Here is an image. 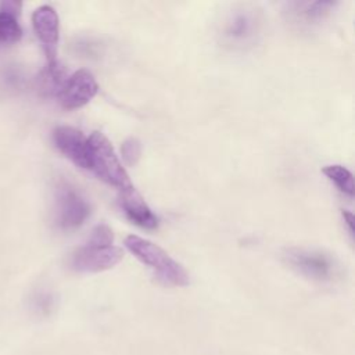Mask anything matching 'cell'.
Wrapping results in <instances>:
<instances>
[{
	"label": "cell",
	"instance_id": "obj_1",
	"mask_svg": "<svg viewBox=\"0 0 355 355\" xmlns=\"http://www.w3.org/2000/svg\"><path fill=\"white\" fill-rule=\"evenodd\" d=\"M126 248L146 266H148L155 279L164 286L184 287L190 283V276L182 263L175 261L158 244L136 236L129 234L125 239Z\"/></svg>",
	"mask_w": 355,
	"mask_h": 355
},
{
	"label": "cell",
	"instance_id": "obj_2",
	"mask_svg": "<svg viewBox=\"0 0 355 355\" xmlns=\"http://www.w3.org/2000/svg\"><path fill=\"white\" fill-rule=\"evenodd\" d=\"M87 169L119 191L133 187L111 141L101 132H93L87 137Z\"/></svg>",
	"mask_w": 355,
	"mask_h": 355
},
{
	"label": "cell",
	"instance_id": "obj_3",
	"mask_svg": "<svg viewBox=\"0 0 355 355\" xmlns=\"http://www.w3.org/2000/svg\"><path fill=\"white\" fill-rule=\"evenodd\" d=\"M90 215L87 198L68 180H58L53 197V223L61 230H72L83 225Z\"/></svg>",
	"mask_w": 355,
	"mask_h": 355
},
{
	"label": "cell",
	"instance_id": "obj_4",
	"mask_svg": "<svg viewBox=\"0 0 355 355\" xmlns=\"http://www.w3.org/2000/svg\"><path fill=\"white\" fill-rule=\"evenodd\" d=\"M261 12L254 7L241 6L233 8L223 19L220 28L222 42L230 47L252 44L261 33Z\"/></svg>",
	"mask_w": 355,
	"mask_h": 355
},
{
	"label": "cell",
	"instance_id": "obj_5",
	"mask_svg": "<svg viewBox=\"0 0 355 355\" xmlns=\"http://www.w3.org/2000/svg\"><path fill=\"white\" fill-rule=\"evenodd\" d=\"M283 257L290 268L312 280L326 282L334 276L336 265L333 258L319 250L291 247L284 251Z\"/></svg>",
	"mask_w": 355,
	"mask_h": 355
},
{
	"label": "cell",
	"instance_id": "obj_6",
	"mask_svg": "<svg viewBox=\"0 0 355 355\" xmlns=\"http://www.w3.org/2000/svg\"><path fill=\"white\" fill-rule=\"evenodd\" d=\"M123 258L122 250L111 245H92L85 243L69 258V266L80 273H97L118 265Z\"/></svg>",
	"mask_w": 355,
	"mask_h": 355
},
{
	"label": "cell",
	"instance_id": "obj_7",
	"mask_svg": "<svg viewBox=\"0 0 355 355\" xmlns=\"http://www.w3.org/2000/svg\"><path fill=\"white\" fill-rule=\"evenodd\" d=\"M98 92V85L93 73L87 69H78L71 73L58 93L60 104L67 110L86 105Z\"/></svg>",
	"mask_w": 355,
	"mask_h": 355
},
{
	"label": "cell",
	"instance_id": "obj_8",
	"mask_svg": "<svg viewBox=\"0 0 355 355\" xmlns=\"http://www.w3.org/2000/svg\"><path fill=\"white\" fill-rule=\"evenodd\" d=\"M32 25L46 53L47 62L55 61L60 39V19L57 11L47 4L37 7L32 12Z\"/></svg>",
	"mask_w": 355,
	"mask_h": 355
},
{
	"label": "cell",
	"instance_id": "obj_9",
	"mask_svg": "<svg viewBox=\"0 0 355 355\" xmlns=\"http://www.w3.org/2000/svg\"><path fill=\"white\" fill-rule=\"evenodd\" d=\"M53 143L76 166L87 169V137L82 130L67 125L57 126L53 130Z\"/></svg>",
	"mask_w": 355,
	"mask_h": 355
},
{
	"label": "cell",
	"instance_id": "obj_10",
	"mask_svg": "<svg viewBox=\"0 0 355 355\" xmlns=\"http://www.w3.org/2000/svg\"><path fill=\"white\" fill-rule=\"evenodd\" d=\"M119 205L125 215L137 226L146 229H154L158 226V219L147 205L144 198L136 191L135 187L121 191Z\"/></svg>",
	"mask_w": 355,
	"mask_h": 355
},
{
	"label": "cell",
	"instance_id": "obj_11",
	"mask_svg": "<svg viewBox=\"0 0 355 355\" xmlns=\"http://www.w3.org/2000/svg\"><path fill=\"white\" fill-rule=\"evenodd\" d=\"M334 1H297L288 6V18L300 26H312L323 21L334 8Z\"/></svg>",
	"mask_w": 355,
	"mask_h": 355
},
{
	"label": "cell",
	"instance_id": "obj_12",
	"mask_svg": "<svg viewBox=\"0 0 355 355\" xmlns=\"http://www.w3.org/2000/svg\"><path fill=\"white\" fill-rule=\"evenodd\" d=\"M21 3L15 0L0 1V43H15L22 36V29L18 22Z\"/></svg>",
	"mask_w": 355,
	"mask_h": 355
},
{
	"label": "cell",
	"instance_id": "obj_13",
	"mask_svg": "<svg viewBox=\"0 0 355 355\" xmlns=\"http://www.w3.org/2000/svg\"><path fill=\"white\" fill-rule=\"evenodd\" d=\"M67 71L57 60L47 62L35 78V85L42 96H58L67 80Z\"/></svg>",
	"mask_w": 355,
	"mask_h": 355
},
{
	"label": "cell",
	"instance_id": "obj_14",
	"mask_svg": "<svg viewBox=\"0 0 355 355\" xmlns=\"http://www.w3.org/2000/svg\"><path fill=\"white\" fill-rule=\"evenodd\" d=\"M322 172L326 175V178L329 180H331L336 187L352 197L354 196V178H352V173L343 165H338V164H333V165H326Z\"/></svg>",
	"mask_w": 355,
	"mask_h": 355
},
{
	"label": "cell",
	"instance_id": "obj_15",
	"mask_svg": "<svg viewBox=\"0 0 355 355\" xmlns=\"http://www.w3.org/2000/svg\"><path fill=\"white\" fill-rule=\"evenodd\" d=\"M31 304H32V309L37 315L47 316V315H50L53 312L55 301H54V297H53L51 293H49V291H39V293H36L32 297Z\"/></svg>",
	"mask_w": 355,
	"mask_h": 355
},
{
	"label": "cell",
	"instance_id": "obj_16",
	"mask_svg": "<svg viewBox=\"0 0 355 355\" xmlns=\"http://www.w3.org/2000/svg\"><path fill=\"white\" fill-rule=\"evenodd\" d=\"M121 154L128 165H136L141 155V143L139 141V139L128 137L121 146Z\"/></svg>",
	"mask_w": 355,
	"mask_h": 355
},
{
	"label": "cell",
	"instance_id": "obj_17",
	"mask_svg": "<svg viewBox=\"0 0 355 355\" xmlns=\"http://www.w3.org/2000/svg\"><path fill=\"white\" fill-rule=\"evenodd\" d=\"M86 243L92 245H111L114 243V233L108 225L100 223L90 232Z\"/></svg>",
	"mask_w": 355,
	"mask_h": 355
},
{
	"label": "cell",
	"instance_id": "obj_18",
	"mask_svg": "<svg viewBox=\"0 0 355 355\" xmlns=\"http://www.w3.org/2000/svg\"><path fill=\"white\" fill-rule=\"evenodd\" d=\"M343 216H344V222H345L347 226H348L349 234H352V232H354V230H352V225H354V216H352V214L344 211V212H343Z\"/></svg>",
	"mask_w": 355,
	"mask_h": 355
}]
</instances>
